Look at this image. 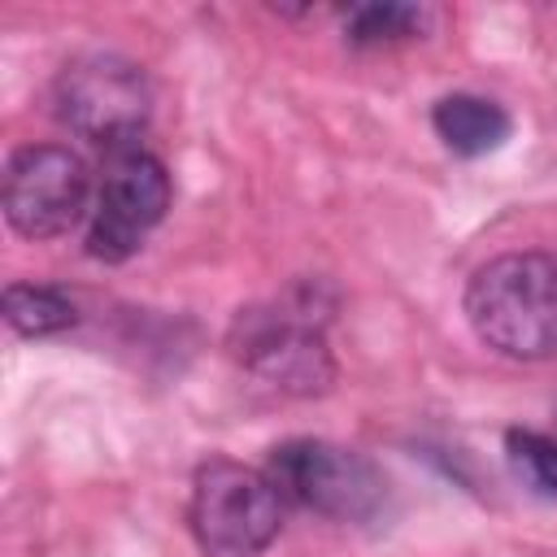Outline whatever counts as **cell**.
I'll list each match as a JSON object with an SVG mask.
<instances>
[{"label": "cell", "instance_id": "cell-1", "mask_svg": "<svg viewBox=\"0 0 557 557\" xmlns=\"http://www.w3.org/2000/svg\"><path fill=\"white\" fill-rule=\"evenodd\" d=\"M470 331L509 361L557 357V257L500 252L483 261L461 292Z\"/></svg>", "mask_w": 557, "mask_h": 557}, {"label": "cell", "instance_id": "cell-2", "mask_svg": "<svg viewBox=\"0 0 557 557\" xmlns=\"http://www.w3.org/2000/svg\"><path fill=\"white\" fill-rule=\"evenodd\" d=\"M187 522L209 557H261L283 531V496L265 470L209 457L191 474Z\"/></svg>", "mask_w": 557, "mask_h": 557}, {"label": "cell", "instance_id": "cell-3", "mask_svg": "<svg viewBox=\"0 0 557 557\" xmlns=\"http://www.w3.org/2000/svg\"><path fill=\"white\" fill-rule=\"evenodd\" d=\"M52 104H57V117L78 139L104 152H117L139 144L152 117V87L135 61L117 52H87L57 74Z\"/></svg>", "mask_w": 557, "mask_h": 557}, {"label": "cell", "instance_id": "cell-4", "mask_svg": "<svg viewBox=\"0 0 557 557\" xmlns=\"http://www.w3.org/2000/svg\"><path fill=\"white\" fill-rule=\"evenodd\" d=\"M231 352L248 374L287 396H318L335 379L322 322H313L309 305H270L239 313L231 326Z\"/></svg>", "mask_w": 557, "mask_h": 557}, {"label": "cell", "instance_id": "cell-5", "mask_svg": "<svg viewBox=\"0 0 557 557\" xmlns=\"http://www.w3.org/2000/svg\"><path fill=\"white\" fill-rule=\"evenodd\" d=\"M278 496L335 518V522H366L383 509L387 483L370 457L326 444V440H287L270 453L265 466Z\"/></svg>", "mask_w": 557, "mask_h": 557}, {"label": "cell", "instance_id": "cell-6", "mask_svg": "<svg viewBox=\"0 0 557 557\" xmlns=\"http://www.w3.org/2000/svg\"><path fill=\"white\" fill-rule=\"evenodd\" d=\"M170 196H174V183L157 152L139 144L109 152L96 187L91 226H87V252L104 265L131 261L144 248V239L161 226Z\"/></svg>", "mask_w": 557, "mask_h": 557}, {"label": "cell", "instance_id": "cell-7", "mask_svg": "<svg viewBox=\"0 0 557 557\" xmlns=\"http://www.w3.org/2000/svg\"><path fill=\"white\" fill-rule=\"evenodd\" d=\"M87 161L65 144H26L4 165V218L26 239L70 235L87 218Z\"/></svg>", "mask_w": 557, "mask_h": 557}, {"label": "cell", "instance_id": "cell-8", "mask_svg": "<svg viewBox=\"0 0 557 557\" xmlns=\"http://www.w3.org/2000/svg\"><path fill=\"white\" fill-rule=\"evenodd\" d=\"M431 126H435L440 144L457 157H487L513 135L509 109L487 96H474V91L440 96L431 109Z\"/></svg>", "mask_w": 557, "mask_h": 557}, {"label": "cell", "instance_id": "cell-9", "mask_svg": "<svg viewBox=\"0 0 557 557\" xmlns=\"http://www.w3.org/2000/svg\"><path fill=\"white\" fill-rule=\"evenodd\" d=\"M0 309H4V322L22 339H48V335H61L78 322L74 300L48 283H9L0 296Z\"/></svg>", "mask_w": 557, "mask_h": 557}, {"label": "cell", "instance_id": "cell-10", "mask_svg": "<svg viewBox=\"0 0 557 557\" xmlns=\"http://www.w3.org/2000/svg\"><path fill=\"white\" fill-rule=\"evenodd\" d=\"M418 26H422V9L396 4V0H383V4H352V9L344 13L348 44H361V48L409 39Z\"/></svg>", "mask_w": 557, "mask_h": 557}, {"label": "cell", "instance_id": "cell-11", "mask_svg": "<svg viewBox=\"0 0 557 557\" xmlns=\"http://www.w3.org/2000/svg\"><path fill=\"white\" fill-rule=\"evenodd\" d=\"M505 453L513 474L535 492L557 500V440L540 435V431H509L505 435Z\"/></svg>", "mask_w": 557, "mask_h": 557}]
</instances>
